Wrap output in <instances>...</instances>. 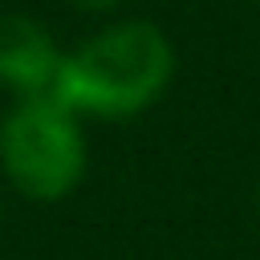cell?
<instances>
[{
	"label": "cell",
	"instance_id": "3957f363",
	"mask_svg": "<svg viewBox=\"0 0 260 260\" xmlns=\"http://www.w3.org/2000/svg\"><path fill=\"white\" fill-rule=\"evenodd\" d=\"M65 53L57 41L28 16L8 12L0 16V81L20 98H49L61 73Z\"/></svg>",
	"mask_w": 260,
	"mask_h": 260
},
{
	"label": "cell",
	"instance_id": "277c9868",
	"mask_svg": "<svg viewBox=\"0 0 260 260\" xmlns=\"http://www.w3.org/2000/svg\"><path fill=\"white\" fill-rule=\"evenodd\" d=\"M77 8H85V12H110L118 0H73Z\"/></svg>",
	"mask_w": 260,
	"mask_h": 260
},
{
	"label": "cell",
	"instance_id": "6da1fadb",
	"mask_svg": "<svg viewBox=\"0 0 260 260\" xmlns=\"http://www.w3.org/2000/svg\"><path fill=\"white\" fill-rule=\"evenodd\" d=\"M171 69L175 53L162 28L146 20H126L102 28L81 49H73L61 61L49 98L73 114L130 118L167 89Z\"/></svg>",
	"mask_w": 260,
	"mask_h": 260
},
{
	"label": "cell",
	"instance_id": "7a4b0ae2",
	"mask_svg": "<svg viewBox=\"0 0 260 260\" xmlns=\"http://www.w3.org/2000/svg\"><path fill=\"white\" fill-rule=\"evenodd\" d=\"M0 162L24 199H65L85 175V138L77 114L53 98H20L0 126Z\"/></svg>",
	"mask_w": 260,
	"mask_h": 260
}]
</instances>
